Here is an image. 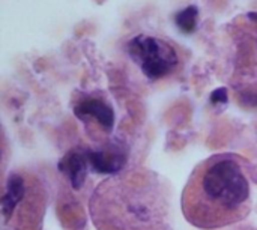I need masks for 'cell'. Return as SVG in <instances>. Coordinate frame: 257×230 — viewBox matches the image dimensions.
Returning a JSON list of instances; mask_svg holds the SVG:
<instances>
[{
	"mask_svg": "<svg viewBox=\"0 0 257 230\" xmlns=\"http://www.w3.org/2000/svg\"><path fill=\"white\" fill-rule=\"evenodd\" d=\"M251 208V187L241 160L217 154L191 173L184 194L187 221L199 229H220L244 220Z\"/></svg>",
	"mask_w": 257,
	"mask_h": 230,
	"instance_id": "cell-1",
	"label": "cell"
},
{
	"mask_svg": "<svg viewBox=\"0 0 257 230\" xmlns=\"http://www.w3.org/2000/svg\"><path fill=\"white\" fill-rule=\"evenodd\" d=\"M89 211L98 230H169L170 226L167 190L146 169L102 181L90 197Z\"/></svg>",
	"mask_w": 257,
	"mask_h": 230,
	"instance_id": "cell-2",
	"label": "cell"
},
{
	"mask_svg": "<svg viewBox=\"0 0 257 230\" xmlns=\"http://www.w3.org/2000/svg\"><path fill=\"white\" fill-rule=\"evenodd\" d=\"M130 56L140 65L149 80H160L178 66L176 50L166 41L148 35H137L128 42Z\"/></svg>",
	"mask_w": 257,
	"mask_h": 230,
	"instance_id": "cell-3",
	"label": "cell"
},
{
	"mask_svg": "<svg viewBox=\"0 0 257 230\" xmlns=\"http://www.w3.org/2000/svg\"><path fill=\"white\" fill-rule=\"evenodd\" d=\"M57 169L68 178V181L74 190H80L84 185L87 172L90 169L87 149H80V148L71 149L59 161Z\"/></svg>",
	"mask_w": 257,
	"mask_h": 230,
	"instance_id": "cell-4",
	"label": "cell"
},
{
	"mask_svg": "<svg viewBox=\"0 0 257 230\" xmlns=\"http://www.w3.org/2000/svg\"><path fill=\"white\" fill-rule=\"evenodd\" d=\"M74 114L78 119H95L105 131H111L114 127L113 108L99 98H86L74 107Z\"/></svg>",
	"mask_w": 257,
	"mask_h": 230,
	"instance_id": "cell-5",
	"label": "cell"
},
{
	"mask_svg": "<svg viewBox=\"0 0 257 230\" xmlns=\"http://www.w3.org/2000/svg\"><path fill=\"white\" fill-rule=\"evenodd\" d=\"M26 191H27L26 179L18 173H11L6 181V187L0 200V211L5 224H8L12 220V215L18 208V205L23 202Z\"/></svg>",
	"mask_w": 257,
	"mask_h": 230,
	"instance_id": "cell-6",
	"label": "cell"
},
{
	"mask_svg": "<svg viewBox=\"0 0 257 230\" xmlns=\"http://www.w3.org/2000/svg\"><path fill=\"white\" fill-rule=\"evenodd\" d=\"M90 169L101 175H117L126 163V155L120 151H87Z\"/></svg>",
	"mask_w": 257,
	"mask_h": 230,
	"instance_id": "cell-7",
	"label": "cell"
},
{
	"mask_svg": "<svg viewBox=\"0 0 257 230\" xmlns=\"http://www.w3.org/2000/svg\"><path fill=\"white\" fill-rule=\"evenodd\" d=\"M197 15H199L197 6L191 5V6L179 11L175 15V23H176L178 29L182 30L184 33H193L197 27Z\"/></svg>",
	"mask_w": 257,
	"mask_h": 230,
	"instance_id": "cell-8",
	"label": "cell"
},
{
	"mask_svg": "<svg viewBox=\"0 0 257 230\" xmlns=\"http://www.w3.org/2000/svg\"><path fill=\"white\" fill-rule=\"evenodd\" d=\"M211 102L215 105V104H227V101H229V96H227V90L224 89V87H220V89H217V90H214L212 93H211Z\"/></svg>",
	"mask_w": 257,
	"mask_h": 230,
	"instance_id": "cell-9",
	"label": "cell"
},
{
	"mask_svg": "<svg viewBox=\"0 0 257 230\" xmlns=\"http://www.w3.org/2000/svg\"><path fill=\"white\" fill-rule=\"evenodd\" d=\"M248 18L257 23V12H250V14H248Z\"/></svg>",
	"mask_w": 257,
	"mask_h": 230,
	"instance_id": "cell-10",
	"label": "cell"
}]
</instances>
